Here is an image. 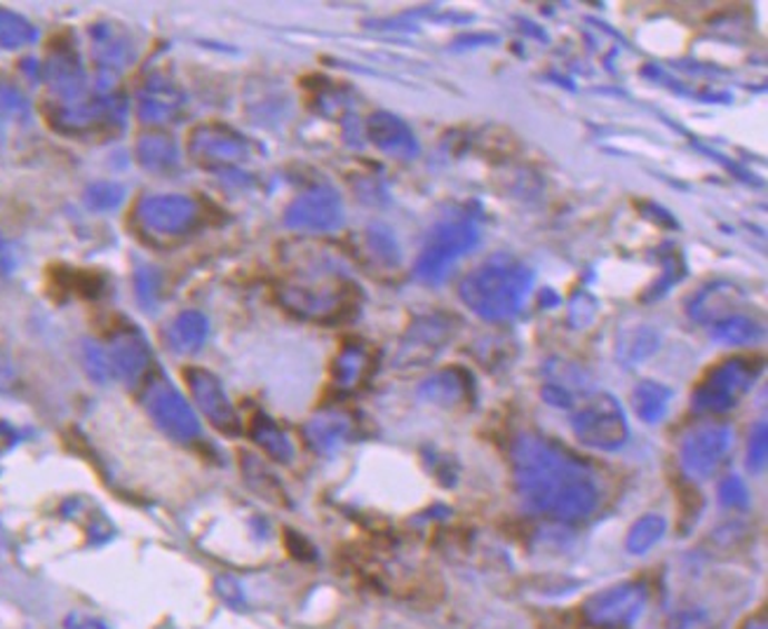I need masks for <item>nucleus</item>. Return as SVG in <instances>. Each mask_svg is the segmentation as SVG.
Wrapping results in <instances>:
<instances>
[{"label":"nucleus","instance_id":"f257e3e1","mask_svg":"<svg viewBox=\"0 0 768 629\" xmlns=\"http://www.w3.org/2000/svg\"><path fill=\"white\" fill-rule=\"evenodd\" d=\"M515 489L522 503L557 522H583L600 505L597 474L579 455L534 432L511 449Z\"/></svg>","mask_w":768,"mask_h":629},{"label":"nucleus","instance_id":"f03ea898","mask_svg":"<svg viewBox=\"0 0 768 629\" xmlns=\"http://www.w3.org/2000/svg\"><path fill=\"white\" fill-rule=\"evenodd\" d=\"M275 296L280 306L299 320L339 324L360 313L362 289L339 268L334 258L315 256L284 277Z\"/></svg>","mask_w":768,"mask_h":629},{"label":"nucleus","instance_id":"7ed1b4c3","mask_svg":"<svg viewBox=\"0 0 768 629\" xmlns=\"http://www.w3.org/2000/svg\"><path fill=\"white\" fill-rule=\"evenodd\" d=\"M534 287L532 268L511 254H494L458 285L464 306L487 322L515 317Z\"/></svg>","mask_w":768,"mask_h":629},{"label":"nucleus","instance_id":"20e7f679","mask_svg":"<svg viewBox=\"0 0 768 629\" xmlns=\"http://www.w3.org/2000/svg\"><path fill=\"white\" fill-rule=\"evenodd\" d=\"M50 127L74 139L120 135L127 118V99L120 92H87L74 101H50L46 108Z\"/></svg>","mask_w":768,"mask_h":629},{"label":"nucleus","instance_id":"39448f33","mask_svg":"<svg viewBox=\"0 0 768 629\" xmlns=\"http://www.w3.org/2000/svg\"><path fill=\"white\" fill-rule=\"evenodd\" d=\"M479 243V233L470 219H445L435 224L426 237V245L416 258L414 275L424 285H440L451 268Z\"/></svg>","mask_w":768,"mask_h":629},{"label":"nucleus","instance_id":"423d86ee","mask_svg":"<svg viewBox=\"0 0 768 629\" xmlns=\"http://www.w3.org/2000/svg\"><path fill=\"white\" fill-rule=\"evenodd\" d=\"M759 372L761 362H757L755 357H729L714 364L693 390V411L714 416L727 414V411L736 409L740 400L750 393Z\"/></svg>","mask_w":768,"mask_h":629},{"label":"nucleus","instance_id":"0eeeda50","mask_svg":"<svg viewBox=\"0 0 768 629\" xmlns=\"http://www.w3.org/2000/svg\"><path fill=\"white\" fill-rule=\"evenodd\" d=\"M574 438L595 451H619L630 438L625 411L609 393H595L581 402L572 414Z\"/></svg>","mask_w":768,"mask_h":629},{"label":"nucleus","instance_id":"6e6552de","mask_svg":"<svg viewBox=\"0 0 768 629\" xmlns=\"http://www.w3.org/2000/svg\"><path fill=\"white\" fill-rule=\"evenodd\" d=\"M186 150L201 169L229 175L252 158V141L224 122H203L191 129Z\"/></svg>","mask_w":768,"mask_h":629},{"label":"nucleus","instance_id":"1a4fd4ad","mask_svg":"<svg viewBox=\"0 0 768 629\" xmlns=\"http://www.w3.org/2000/svg\"><path fill=\"white\" fill-rule=\"evenodd\" d=\"M460 320L443 311L414 317L400 341V348L392 360V366L402 368V372L405 368L428 366L454 341Z\"/></svg>","mask_w":768,"mask_h":629},{"label":"nucleus","instance_id":"9d476101","mask_svg":"<svg viewBox=\"0 0 768 629\" xmlns=\"http://www.w3.org/2000/svg\"><path fill=\"white\" fill-rule=\"evenodd\" d=\"M144 409L167 438L177 442H191L201 435V421H197L193 406L179 393L169 379L153 372L144 383Z\"/></svg>","mask_w":768,"mask_h":629},{"label":"nucleus","instance_id":"9b49d317","mask_svg":"<svg viewBox=\"0 0 768 629\" xmlns=\"http://www.w3.org/2000/svg\"><path fill=\"white\" fill-rule=\"evenodd\" d=\"M135 219L142 230L158 237H184L205 222V209L195 198L177 193L148 195L135 207Z\"/></svg>","mask_w":768,"mask_h":629},{"label":"nucleus","instance_id":"f8f14e48","mask_svg":"<svg viewBox=\"0 0 768 629\" xmlns=\"http://www.w3.org/2000/svg\"><path fill=\"white\" fill-rule=\"evenodd\" d=\"M90 52L97 69V90L116 92L118 76L137 61V42L118 21H97L90 27Z\"/></svg>","mask_w":768,"mask_h":629},{"label":"nucleus","instance_id":"ddd939ff","mask_svg":"<svg viewBox=\"0 0 768 629\" xmlns=\"http://www.w3.org/2000/svg\"><path fill=\"white\" fill-rule=\"evenodd\" d=\"M647 599L644 582L625 580L590 594L583 601V618L597 629H625L642 616Z\"/></svg>","mask_w":768,"mask_h":629},{"label":"nucleus","instance_id":"4468645a","mask_svg":"<svg viewBox=\"0 0 768 629\" xmlns=\"http://www.w3.org/2000/svg\"><path fill=\"white\" fill-rule=\"evenodd\" d=\"M733 449V430L727 423H700L679 444V463L691 480H708Z\"/></svg>","mask_w":768,"mask_h":629},{"label":"nucleus","instance_id":"2eb2a0df","mask_svg":"<svg viewBox=\"0 0 768 629\" xmlns=\"http://www.w3.org/2000/svg\"><path fill=\"white\" fill-rule=\"evenodd\" d=\"M104 351L114 379L125 385H144L153 374V351L137 324L120 322L108 334Z\"/></svg>","mask_w":768,"mask_h":629},{"label":"nucleus","instance_id":"dca6fc26","mask_svg":"<svg viewBox=\"0 0 768 629\" xmlns=\"http://www.w3.org/2000/svg\"><path fill=\"white\" fill-rule=\"evenodd\" d=\"M343 224L341 195L332 186H313L284 209V226L296 233H332Z\"/></svg>","mask_w":768,"mask_h":629},{"label":"nucleus","instance_id":"f3484780","mask_svg":"<svg viewBox=\"0 0 768 629\" xmlns=\"http://www.w3.org/2000/svg\"><path fill=\"white\" fill-rule=\"evenodd\" d=\"M184 383L193 402L201 409V414L229 438H237L243 432V423H240L237 411L233 402L229 400L226 390L212 372L203 366H186L184 368Z\"/></svg>","mask_w":768,"mask_h":629},{"label":"nucleus","instance_id":"a211bd4d","mask_svg":"<svg viewBox=\"0 0 768 629\" xmlns=\"http://www.w3.org/2000/svg\"><path fill=\"white\" fill-rule=\"evenodd\" d=\"M40 78L48 82L52 101H74L90 92L82 59L76 50V42L69 38L52 42L46 61L40 63Z\"/></svg>","mask_w":768,"mask_h":629},{"label":"nucleus","instance_id":"6ab92c4d","mask_svg":"<svg viewBox=\"0 0 768 629\" xmlns=\"http://www.w3.org/2000/svg\"><path fill=\"white\" fill-rule=\"evenodd\" d=\"M186 111V95L165 73H150L137 92V116L146 127H165L177 122Z\"/></svg>","mask_w":768,"mask_h":629},{"label":"nucleus","instance_id":"aec40b11","mask_svg":"<svg viewBox=\"0 0 768 629\" xmlns=\"http://www.w3.org/2000/svg\"><path fill=\"white\" fill-rule=\"evenodd\" d=\"M367 139L377 146L383 156L392 160H414L419 156V141H416L411 127L388 111H375L367 118Z\"/></svg>","mask_w":768,"mask_h":629},{"label":"nucleus","instance_id":"412c9836","mask_svg":"<svg viewBox=\"0 0 768 629\" xmlns=\"http://www.w3.org/2000/svg\"><path fill=\"white\" fill-rule=\"evenodd\" d=\"M210 334V322L201 311H184L174 315L163 330V343L172 355H193L205 345Z\"/></svg>","mask_w":768,"mask_h":629},{"label":"nucleus","instance_id":"4be33fe9","mask_svg":"<svg viewBox=\"0 0 768 629\" xmlns=\"http://www.w3.org/2000/svg\"><path fill=\"white\" fill-rule=\"evenodd\" d=\"M473 393V374L464 366H449L443 372L426 379L419 387V397L435 404L451 409L460 402H466Z\"/></svg>","mask_w":768,"mask_h":629},{"label":"nucleus","instance_id":"5701e85b","mask_svg":"<svg viewBox=\"0 0 768 629\" xmlns=\"http://www.w3.org/2000/svg\"><path fill=\"white\" fill-rule=\"evenodd\" d=\"M137 160L144 169L158 171V175H167V171L177 169L182 163L179 144L174 141L163 129H148L137 139Z\"/></svg>","mask_w":768,"mask_h":629},{"label":"nucleus","instance_id":"b1692460","mask_svg":"<svg viewBox=\"0 0 768 629\" xmlns=\"http://www.w3.org/2000/svg\"><path fill=\"white\" fill-rule=\"evenodd\" d=\"M350 419L341 411H320L318 416H313L303 427L305 442L318 453H334L346 440L350 438Z\"/></svg>","mask_w":768,"mask_h":629},{"label":"nucleus","instance_id":"393cba45","mask_svg":"<svg viewBox=\"0 0 768 629\" xmlns=\"http://www.w3.org/2000/svg\"><path fill=\"white\" fill-rule=\"evenodd\" d=\"M375 368V355L364 343H346L332 364V379L341 390L360 387Z\"/></svg>","mask_w":768,"mask_h":629},{"label":"nucleus","instance_id":"a878e982","mask_svg":"<svg viewBox=\"0 0 768 629\" xmlns=\"http://www.w3.org/2000/svg\"><path fill=\"white\" fill-rule=\"evenodd\" d=\"M738 298H740V292L733 285L717 282V285H710L708 289H703L693 298L689 313L700 324H717L721 320L736 315L733 308L738 306Z\"/></svg>","mask_w":768,"mask_h":629},{"label":"nucleus","instance_id":"bb28decb","mask_svg":"<svg viewBox=\"0 0 768 629\" xmlns=\"http://www.w3.org/2000/svg\"><path fill=\"white\" fill-rule=\"evenodd\" d=\"M250 438L259 449H263V453H266L269 459L278 463H290L294 459V446L290 438L284 435L282 427L266 414H256L252 419Z\"/></svg>","mask_w":768,"mask_h":629},{"label":"nucleus","instance_id":"cd10ccee","mask_svg":"<svg viewBox=\"0 0 768 629\" xmlns=\"http://www.w3.org/2000/svg\"><path fill=\"white\" fill-rule=\"evenodd\" d=\"M240 459H243V474H245V482L247 487L259 493L263 501L275 503V505H290L288 501V491L282 489L278 476L271 472V468L263 463L261 459H256L254 453L243 451L240 453Z\"/></svg>","mask_w":768,"mask_h":629},{"label":"nucleus","instance_id":"c85d7f7f","mask_svg":"<svg viewBox=\"0 0 768 629\" xmlns=\"http://www.w3.org/2000/svg\"><path fill=\"white\" fill-rule=\"evenodd\" d=\"M670 400H672V390L658 381H642L632 393L634 411H638V416L649 425L665 419Z\"/></svg>","mask_w":768,"mask_h":629},{"label":"nucleus","instance_id":"c756f323","mask_svg":"<svg viewBox=\"0 0 768 629\" xmlns=\"http://www.w3.org/2000/svg\"><path fill=\"white\" fill-rule=\"evenodd\" d=\"M668 531V522L663 514H644L642 519L632 524L625 538V548L630 554H647L653 546L663 540Z\"/></svg>","mask_w":768,"mask_h":629},{"label":"nucleus","instance_id":"7c9ffc66","mask_svg":"<svg viewBox=\"0 0 768 629\" xmlns=\"http://www.w3.org/2000/svg\"><path fill=\"white\" fill-rule=\"evenodd\" d=\"M38 40V29L27 17H21L12 10H0V48L3 50H21L29 48Z\"/></svg>","mask_w":768,"mask_h":629},{"label":"nucleus","instance_id":"2f4dec72","mask_svg":"<svg viewBox=\"0 0 768 629\" xmlns=\"http://www.w3.org/2000/svg\"><path fill=\"white\" fill-rule=\"evenodd\" d=\"M658 343H661V338L649 327L628 330L619 336V357L630 366L644 362L658 351Z\"/></svg>","mask_w":768,"mask_h":629},{"label":"nucleus","instance_id":"473e14b6","mask_svg":"<svg viewBox=\"0 0 768 629\" xmlns=\"http://www.w3.org/2000/svg\"><path fill=\"white\" fill-rule=\"evenodd\" d=\"M761 336V327L745 315H731L727 320H721L712 324V338L727 345H750Z\"/></svg>","mask_w":768,"mask_h":629},{"label":"nucleus","instance_id":"72a5a7b5","mask_svg":"<svg viewBox=\"0 0 768 629\" xmlns=\"http://www.w3.org/2000/svg\"><path fill=\"white\" fill-rule=\"evenodd\" d=\"M364 245L369 256L375 258L379 266L386 268H395L400 264V247L398 240H395V235L386 228V226H369L364 233Z\"/></svg>","mask_w":768,"mask_h":629},{"label":"nucleus","instance_id":"f704fd0d","mask_svg":"<svg viewBox=\"0 0 768 629\" xmlns=\"http://www.w3.org/2000/svg\"><path fill=\"white\" fill-rule=\"evenodd\" d=\"M125 186L118 181H95L85 188V205L93 212H111L125 198Z\"/></svg>","mask_w":768,"mask_h":629},{"label":"nucleus","instance_id":"c9c22d12","mask_svg":"<svg viewBox=\"0 0 768 629\" xmlns=\"http://www.w3.org/2000/svg\"><path fill=\"white\" fill-rule=\"evenodd\" d=\"M82 360H85V372L90 374L93 381H97V383L114 381L111 366H108V357H106V351H104L101 343L87 341L85 348H82Z\"/></svg>","mask_w":768,"mask_h":629},{"label":"nucleus","instance_id":"e433bc0d","mask_svg":"<svg viewBox=\"0 0 768 629\" xmlns=\"http://www.w3.org/2000/svg\"><path fill=\"white\" fill-rule=\"evenodd\" d=\"M545 372H547V379H551V383L562 385L564 390H568V393H572L574 387H581V390H583L585 383H587V376H585V372H581V366L568 364V362H564V360L547 362Z\"/></svg>","mask_w":768,"mask_h":629},{"label":"nucleus","instance_id":"4c0bfd02","mask_svg":"<svg viewBox=\"0 0 768 629\" xmlns=\"http://www.w3.org/2000/svg\"><path fill=\"white\" fill-rule=\"evenodd\" d=\"M0 111L10 118H19V120L29 118V111H31L29 99L25 97V92L17 88V85L0 82Z\"/></svg>","mask_w":768,"mask_h":629},{"label":"nucleus","instance_id":"58836bf2","mask_svg":"<svg viewBox=\"0 0 768 629\" xmlns=\"http://www.w3.org/2000/svg\"><path fill=\"white\" fill-rule=\"evenodd\" d=\"M719 503L731 510L748 508L750 505L748 484H745L740 476H727V480L719 484Z\"/></svg>","mask_w":768,"mask_h":629},{"label":"nucleus","instance_id":"ea45409f","mask_svg":"<svg viewBox=\"0 0 768 629\" xmlns=\"http://www.w3.org/2000/svg\"><path fill=\"white\" fill-rule=\"evenodd\" d=\"M768 459V430L766 423H757L750 432V446H748V470L761 472L766 468Z\"/></svg>","mask_w":768,"mask_h":629},{"label":"nucleus","instance_id":"a19ab883","mask_svg":"<svg viewBox=\"0 0 768 629\" xmlns=\"http://www.w3.org/2000/svg\"><path fill=\"white\" fill-rule=\"evenodd\" d=\"M682 277H684L682 256L672 254V256L668 258V262H665V273H663L661 282H658V285L651 289V296H661V294H665V289L672 287V285H677V282L682 279Z\"/></svg>","mask_w":768,"mask_h":629},{"label":"nucleus","instance_id":"79ce46f5","mask_svg":"<svg viewBox=\"0 0 768 629\" xmlns=\"http://www.w3.org/2000/svg\"><path fill=\"white\" fill-rule=\"evenodd\" d=\"M541 397L545 400V404H551L555 409H572L574 406V395L568 393V390H564L562 385L551 383V381L543 383Z\"/></svg>","mask_w":768,"mask_h":629},{"label":"nucleus","instance_id":"37998d69","mask_svg":"<svg viewBox=\"0 0 768 629\" xmlns=\"http://www.w3.org/2000/svg\"><path fill=\"white\" fill-rule=\"evenodd\" d=\"M137 296H139V303H146V306H150L153 301L158 298V275L144 268L137 273Z\"/></svg>","mask_w":768,"mask_h":629},{"label":"nucleus","instance_id":"c03bdc74","mask_svg":"<svg viewBox=\"0 0 768 629\" xmlns=\"http://www.w3.org/2000/svg\"><path fill=\"white\" fill-rule=\"evenodd\" d=\"M69 627H71V629H106V627L99 625L97 620H93V618H80V616L71 618V620H69Z\"/></svg>","mask_w":768,"mask_h":629},{"label":"nucleus","instance_id":"a18cd8bd","mask_svg":"<svg viewBox=\"0 0 768 629\" xmlns=\"http://www.w3.org/2000/svg\"><path fill=\"white\" fill-rule=\"evenodd\" d=\"M8 268H10V247H8L6 235L0 233V273H6Z\"/></svg>","mask_w":768,"mask_h":629},{"label":"nucleus","instance_id":"49530a36","mask_svg":"<svg viewBox=\"0 0 768 629\" xmlns=\"http://www.w3.org/2000/svg\"><path fill=\"white\" fill-rule=\"evenodd\" d=\"M740 629H766V613L759 611L757 616L748 618V622H745Z\"/></svg>","mask_w":768,"mask_h":629}]
</instances>
